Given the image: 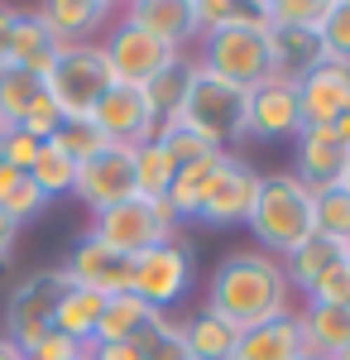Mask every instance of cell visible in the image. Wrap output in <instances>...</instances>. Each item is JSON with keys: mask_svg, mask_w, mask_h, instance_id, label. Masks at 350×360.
Masks as SVG:
<instances>
[{"mask_svg": "<svg viewBox=\"0 0 350 360\" xmlns=\"http://www.w3.org/2000/svg\"><path fill=\"white\" fill-rule=\"evenodd\" d=\"M341 183H346V188H350V168H346V178H341Z\"/></svg>", "mask_w": 350, "mask_h": 360, "instance_id": "obj_48", "label": "cell"}, {"mask_svg": "<svg viewBox=\"0 0 350 360\" xmlns=\"http://www.w3.org/2000/svg\"><path fill=\"white\" fill-rule=\"evenodd\" d=\"M226 164V154L216 149V154H207V159H192V164L178 168V178H173V188H168V207H173V217L178 221H197V212H202V197H207V188H212L216 168Z\"/></svg>", "mask_w": 350, "mask_h": 360, "instance_id": "obj_26", "label": "cell"}, {"mask_svg": "<svg viewBox=\"0 0 350 360\" xmlns=\"http://www.w3.org/2000/svg\"><path fill=\"white\" fill-rule=\"evenodd\" d=\"M63 274L72 278L77 288H91V293H101V298H115V293H130L135 255H120V250L82 236L77 245H72V255H67V264H63Z\"/></svg>", "mask_w": 350, "mask_h": 360, "instance_id": "obj_15", "label": "cell"}, {"mask_svg": "<svg viewBox=\"0 0 350 360\" xmlns=\"http://www.w3.org/2000/svg\"><path fill=\"white\" fill-rule=\"evenodd\" d=\"M192 58L216 72V77H226V82L235 86H259L273 77V49H269V25L259 20V15H249L240 25H226V29H212V34H202L197 39V49Z\"/></svg>", "mask_w": 350, "mask_h": 360, "instance_id": "obj_4", "label": "cell"}, {"mask_svg": "<svg viewBox=\"0 0 350 360\" xmlns=\"http://www.w3.org/2000/svg\"><path fill=\"white\" fill-rule=\"evenodd\" d=\"M72 278L63 269H44V274H29L25 283H15L10 303H5V341H15L20 351H29L44 332H53V307L63 298Z\"/></svg>", "mask_w": 350, "mask_h": 360, "instance_id": "obj_8", "label": "cell"}, {"mask_svg": "<svg viewBox=\"0 0 350 360\" xmlns=\"http://www.w3.org/2000/svg\"><path fill=\"white\" fill-rule=\"evenodd\" d=\"M297 327H302L307 356H341L350 346V307L302 303L297 307Z\"/></svg>", "mask_w": 350, "mask_h": 360, "instance_id": "obj_21", "label": "cell"}, {"mask_svg": "<svg viewBox=\"0 0 350 360\" xmlns=\"http://www.w3.org/2000/svg\"><path fill=\"white\" fill-rule=\"evenodd\" d=\"M178 217H173V207L168 202H154V197H130V202H120V207H110L101 217H91V240H101V245L120 250V255H144V250L163 245V240H173L178 236Z\"/></svg>", "mask_w": 350, "mask_h": 360, "instance_id": "obj_6", "label": "cell"}, {"mask_svg": "<svg viewBox=\"0 0 350 360\" xmlns=\"http://www.w3.org/2000/svg\"><path fill=\"white\" fill-rule=\"evenodd\" d=\"M0 360H25V351H20L15 341H5V336H0Z\"/></svg>", "mask_w": 350, "mask_h": 360, "instance_id": "obj_46", "label": "cell"}, {"mask_svg": "<svg viewBox=\"0 0 350 360\" xmlns=\"http://www.w3.org/2000/svg\"><path fill=\"white\" fill-rule=\"evenodd\" d=\"M350 168V115L336 125H302L293 139V173L317 193L341 183Z\"/></svg>", "mask_w": 350, "mask_h": 360, "instance_id": "obj_10", "label": "cell"}, {"mask_svg": "<svg viewBox=\"0 0 350 360\" xmlns=\"http://www.w3.org/2000/svg\"><path fill=\"white\" fill-rule=\"evenodd\" d=\"M86 360H144L139 341H106V346H86Z\"/></svg>", "mask_w": 350, "mask_h": 360, "instance_id": "obj_43", "label": "cell"}, {"mask_svg": "<svg viewBox=\"0 0 350 360\" xmlns=\"http://www.w3.org/2000/svg\"><path fill=\"white\" fill-rule=\"evenodd\" d=\"M15 240H20V226L10 221L5 212H0V264L10 259V250H15Z\"/></svg>", "mask_w": 350, "mask_h": 360, "instance_id": "obj_45", "label": "cell"}, {"mask_svg": "<svg viewBox=\"0 0 350 360\" xmlns=\"http://www.w3.org/2000/svg\"><path fill=\"white\" fill-rule=\"evenodd\" d=\"M86 356V346H77V341H67L63 332H44L34 346L25 351V360H77Z\"/></svg>", "mask_w": 350, "mask_h": 360, "instance_id": "obj_42", "label": "cell"}, {"mask_svg": "<svg viewBox=\"0 0 350 360\" xmlns=\"http://www.w3.org/2000/svg\"><path fill=\"white\" fill-rule=\"evenodd\" d=\"M192 10H197V29H202V34L240 25V20L254 15V5H245V0H192Z\"/></svg>", "mask_w": 350, "mask_h": 360, "instance_id": "obj_40", "label": "cell"}, {"mask_svg": "<svg viewBox=\"0 0 350 360\" xmlns=\"http://www.w3.org/2000/svg\"><path fill=\"white\" fill-rule=\"evenodd\" d=\"M254 193H259V168L245 164L240 154H226V164L216 168L212 188H207V197H202L197 221L216 226V231L245 226V221H249V212H254Z\"/></svg>", "mask_w": 350, "mask_h": 360, "instance_id": "obj_11", "label": "cell"}, {"mask_svg": "<svg viewBox=\"0 0 350 360\" xmlns=\"http://www.w3.org/2000/svg\"><path fill=\"white\" fill-rule=\"evenodd\" d=\"M53 144L72 159V164H86L91 154H101V149H106V135H101L91 120H63V125H58V135H53Z\"/></svg>", "mask_w": 350, "mask_h": 360, "instance_id": "obj_35", "label": "cell"}, {"mask_svg": "<svg viewBox=\"0 0 350 360\" xmlns=\"http://www.w3.org/2000/svg\"><path fill=\"white\" fill-rule=\"evenodd\" d=\"M307 360H331V356H307Z\"/></svg>", "mask_w": 350, "mask_h": 360, "instance_id": "obj_49", "label": "cell"}, {"mask_svg": "<svg viewBox=\"0 0 350 360\" xmlns=\"http://www.w3.org/2000/svg\"><path fill=\"white\" fill-rule=\"evenodd\" d=\"M58 44L53 34L44 29V20L34 15V10H20L15 15V29H10V68H25V72H48L53 68V58H58Z\"/></svg>", "mask_w": 350, "mask_h": 360, "instance_id": "obj_22", "label": "cell"}, {"mask_svg": "<svg viewBox=\"0 0 350 360\" xmlns=\"http://www.w3.org/2000/svg\"><path fill=\"white\" fill-rule=\"evenodd\" d=\"M154 317H159V307H149L144 298L115 293V298H106V307H101V322H96L91 346H106V341H139V336L149 332Z\"/></svg>", "mask_w": 350, "mask_h": 360, "instance_id": "obj_23", "label": "cell"}, {"mask_svg": "<svg viewBox=\"0 0 350 360\" xmlns=\"http://www.w3.org/2000/svg\"><path fill=\"white\" fill-rule=\"evenodd\" d=\"M72 197H77L91 217H101V212H110V207L130 202V197H135V149L106 144L101 154H91L86 164H77Z\"/></svg>", "mask_w": 350, "mask_h": 360, "instance_id": "obj_9", "label": "cell"}, {"mask_svg": "<svg viewBox=\"0 0 350 360\" xmlns=\"http://www.w3.org/2000/svg\"><path fill=\"white\" fill-rule=\"evenodd\" d=\"M34 154H39V139H29L25 130H0V164H5V168L29 173Z\"/></svg>", "mask_w": 350, "mask_h": 360, "instance_id": "obj_41", "label": "cell"}, {"mask_svg": "<svg viewBox=\"0 0 350 360\" xmlns=\"http://www.w3.org/2000/svg\"><path fill=\"white\" fill-rule=\"evenodd\" d=\"M302 130V106H297V86L269 82L249 86V135H264V139H297Z\"/></svg>", "mask_w": 350, "mask_h": 360, "instance_id": "obj_18", "label": "cell"}, {"mask_svg": "<svg viewBox=\"0 0 350 360\" xmlns=\"http://www.w3.org/2000/svg\"><path fill=\"white\" fill-rule=\"evenodd\" d=\"M34 15L44 20V29L63 49H77V44L106 39V29L120 20V5H110V0H48V5H34Z\"/></svg>", "mask_w": 350, "mask_h": 360, "instance_id": "obj_14", "label": "cell"}, {"mask_svg": "<svg viewBox=\"0 0 350 360\" xmlns=\"http://www.w3.org/2000/svg\"><path fill=\"white\" fill-rule=\"evenodd\" d=\"M178 125H188L192 135H202L212 149L231 154L245 135H249V91L226 77L207 72L202 63L192 68V86L183 96V106L173 115Z\"/></svg>", "mask_w": 350, "mask_h": 360, "instance_id": "obj_3", "label": "cell"}, {"mask_svg": "<svg viewBox=\"0 0 350 360\" xmlns=\"http://www.w3.org/2000/svg\"><path fill=\"white\" fill-rule=\"evenodd\" d=\"M173 178H178V159L163 149L159 139H144V144L135 149V197L163 202L168 188H173Z\"/></svg>", "mask_w": 350, "mask_h": 360, "instance_id": "obj_29", "label": "cell"}, {"mask_svg": "<svg viewBox=\"0 0 350 360\" xmlns=\"http://www.w3.org/2000/svg\"><path fill=\"white\" fill-rule=\"evenodd\" d=\"M15 5H0V72L10 68V29H15Z\"/></svg>", "mask_w": 350, "mask_h": 360, "instance_id": "obj_44", "label": "cell"}, {"mask_svg": "<svg viewBox=\"0 0 350 360\" xmlns=\"http://www.w3.org/2000/svg\"><path fill=\"white\" fill-rule=\"evenodd\" d=\"M346 259V245H336V240H326V236H312L307 245H297L288 259H283V274L293 283V293H307L317 278L331 269V264H341Z\"/></svg>", "mask_w": 350, "mask_h": 360, "instance_id": "obj_27", "label": "cell"}, {"mask_svg": "<svg viewBox=\"0 0 350 360\" xmlns=\"http://www.w3.org/2000/svg\"><path fill=\"white\" fill-rule=\"evenodd\" d=\"M331 0H254V15L269 29H317L322 34Z\"/></svg>", "mask_w": 350, "mask_h": 360, "instance_id": "obj_32", "label": "cell"}, {"mask_svg": "<svg viewBox=\"0 0 350 360\" xmlns=\"http://www.w3.org/2000/svg\"><path fill=\"white\" fill-rule=\"evenodd\" d=\"M91 125L106 135V144H125V149H139L144 139L159 135V115L149 106L144 86H125V82H115L101 96V106L91 111Z\"/></svg>", "mask_w": 350, "mask_h": 360, "instance_id": "obj_13", "label": "cell"}, {"mask_svg": "<svg viewBox=\"0 0 350 360\" xmlns=\"http://www.w3.org/2000/svg\"><path fill=\"white\" fill-rule=\"evenodd\" d=\"M101 307H106L101 293L67 283V288H63V298H58V307H53V332H63L67 341H77V346H91L96 322H101Z\"/></svg>", "mask_w": 350, "mask_h": 360, "instance_id": "obj_24", "label": "cell"}, {"mask_svg": "<svg viewBox=\"0 0 350 360\" xmlns=\"http://www.w3.org/2000/svg\"><path fill=\"white\" fill-rule=\"evenodd\" d=\"M101 53H106L110 72H115V82L125 86H144L149 77H159L163 68L178 58V49H168L159 39H149L144 29L125 25V20H115L106 29V39H101Z\"/></svg>", "mask_w": 350, "mask_h": 360, "instance_id": "obj_12", "label": "cell"}, {"mask_svg": "<svg viewBox=\"0 0 350 360\" xmlns=\"http://www.w3.org/2000/svg\"><path fill=\"white\" fill-rule=\"evenodd\" d=\"M115 86V72H110L101 44H77V49H58L53 68L44 72V91L58 106L63 120H91V111L101 106Z\"/></svg>", "mask_w": 350, "mask_h": 360, "instance_id": "obj_5", "label": "cell"}, {"mask_svg": "<svg viewBox=\"0 0 350 360\" xmlns=\"http://www.w3.org/2000/svg\"><path fill=\"white\" fill-rule=\"evenodd\" d=\"M44 207H48V197H44L39 188H34V183H29V173H20V183H15L10 193L0 197V212H5V217H10L15 226L34 221V217H39Z\"/></svg>", "mask_w": 350, "mask_h": 360, "instance_id": "obj_37", "label": "cell"}, {"mask_svg": "<svg viewBox=\"0 0 350 360\" xmlns=\"http://www.w3.org/2000/svg\"><path fill=\"white\" fill-rule=\"evenodd\" d=\"M77 360H86V356H77Z\"/></svg>", "mask_w": 350, "mask_h": 360, "instance_id": "obj_51", "label": "cell"}, {"mask_svg": "<svg viewBox=\"0 0 350 360\" xmlns=\"http://www.w3.org/2000/svg\"><path fill=\"white\" fill-rule=\"evenodd\" d=\"M346 264H350V250H346Z\"/></svg>", "mask_w": 350, "mask_h": 360, "instance_id": "obj_50", "label": "cell"}, {"mask_svg": "<svg viewBox=\"0 0 350 360\" xmlns=\"http://www.w3.org/2000/svg\"><path fill=\"white\" fill-rule=\"evenodd\" d=\"M183 336H188L192 360H235V346H240V327L216 317L212 307H202L197 317H188Z\"/></svg>", "mask_w": 350, "mask_h": 360, "instance_id": "obj_25", "label": "cell"}, {"mask_svg": "<svg viewBox=\"0 0 350 360\" xmlns=\"http://www.w3.org/2000/svg\"><path fill=\"white\" fill-rule=\"evenodd\" d=\"M331 360H350V346H346V351H341V356H331Z\"/></svg>", "mask_w": 350, "mask_h": 360, "instance_id": "obj_47", "label": "cell"}, {"mask_svg": "<svg viewBox=\"0 0 350 360\" xmlns=\"http://www.w3.org/2000/svg\"><path fill=\"white\" fill-rule=\"evenodd\" d=\"M235 360H307L302 327H297V307L283 312V317H273V322H259V327L240 332Z\"/></svg>", "mask_w": 350, "mask_h": 360, "instance_id": "obj_19", "label": "cell"}, {"mask_svg": "<svg viewBox=\"0 0 350 360\" xmlns=\"http://www.w3.org/2000/svg\"><path fill=\"white\" fill-rule=\"evenodd\" d=\"M312 202H317V236H326V240L350 250V188L346 183L317 188Z\"/></svg>", "mask_w": 350, "mask_h": 360, "instance_id": "obj_33", "label": "cell"}, {"mask_svg": "<svg viewBox=\"0 0 350 360\" xmlns=\"http://www.w3.org/2000/svg\"><path fill=\"white\" fill-rule=\"evenodd\" d=\"M293 298L297 293L283 274V259H273L264 250H231L207 278V307L216 317L235 322L240 332L293 312Z\"/></svg>", "mask_w": 350, "mask_h": 360, "instance_id": "obj_1", "label": "cell"}, {"mask_svg": "<svg viewBox=\"0 0 350 360\" xmlns=\"http://www.w3.org/2000/svg\"><path fill=\"white\" fill-rule=\"evenodd\" d=\"M139 351H144V360H192L183 322L168 317V312H159V317L149 322V332L139 336Z\"/></svg>", "mask_w": 350, "mask_h": 360, "instance_id": "obj_34", "label": "cell"}, {"mask_svg": "<svg viewBox=\"0 0 350 360\" xmlns=\"http://www.w3.org/2000/svg\"><path fill=\"white\" fill-rule=\"evenodd\" d=\"M192 269H197V255H192V245L183 240V231H178L173 240H163V245H154V250H144V255H135L130 293H135V298H144L149 307L168 312V307H173L178 298H183V293H188Z\"/></svg>", "mask_w": 350, "mask_h": 360, "instance_id": "obj_7", "label": "cell"}, {"mask_svg": "<svg viewBox=\"0 0 350 360\" xmlns=\"http://www.w3.org/2000/svg\"><path fill=\"white\" fill-rule=\"evenodd\" d=\"M322 49H326V58L350 63V0H331L326 25H322Z\"/></svg>", "mask_w": 350, "mask_h": 360, "instance_id": "obj_39", "label": "cell"}, {"mask_svg": "<svg viewBox=\"0 0 350 360\" xmlns=\"http://www.w3.org/2000/svg\"><path fill=\"white\" fill-rule=\"evenodd\" d=\"M249 236L259 240L264 255L288 259L297 245H307L317 236V202L312 188L297 178L293 168L278 173H259V193H254V212H249Z\"/></svg>", "mask_w": 350, "mask_h": 360, "instance_id": "obj_2", "label": "cell"}, {"mask_svg": "<svg viewBox=\"0 0 350 360\" xmlns=\"http://www.w3.org/2000/svg\"><path fill=\"white\" fill-rule=\"evenodd\" d=\"M154 139H159L163 149H168V154L178 159V168L192 164V159H207V154H216L207 139H202V135H192L188 125H178V120H159V135H154Z\"/></svg>", "mask_w": 350, "mask_h": 360, "instance_id": "obj_36", "label": "cell"}, {"mask_svg": "<svg viewBox=\"0 0 350 360\" xmlns=\"http://www.w3.org/2000/svg\"><path fill=\"white\" fill-rule=\"evenodd\" d=\"M302 303H322V307H350V264H331L307 293H302Z\"/></svg>", "mask_w": 350, "mask_h": 360, "instance_id": "obj_38", "label": "cell"}, {"mask_svg": "<svg viewBox=\"0 0 350 360\" xmlns=\"http://www.w3.org/2000/svg\"><path fill=\"white\" fill-rule=\"evenodd\" d=\"M0 130H5V125H0Z\"/></svg>", "mask_w": 350, "mask_h": 360, "instance_id": "obj_52", "label": "cell"}, {"mask_svg": "<svg viewBox=\"0 0 350 360\" xmlns=\"http://www.w3.org/2000/svg\"><path fill=\"white\" fill-rule=\"evenodd\" d=\"M29 183L48 197V202H53V197H67V193H72V183H77V164L58 149L53 139H44L39 154H34V164H29Z\"/></svg>", "mask_w": 350, "mask_h": 360, "instance_id": "obj_30", "label": "cell"}, {"mask_svg": "<svg viewBox=\"0 0 350 360\" xmlns=\"http://www.w3.org/2000/svg\"><path fill=\"white\" fill-rule=\"evenodd\" d=\"M192 68H197V58H192V49H188V53L173 58L159 77L144 82V96H149V106H154L159 120H173V115H178V106H183V96H188V86H192Z\"/></svg>", "mask_w": 350, "mask_h": 360, "instance_id": "obj_28", "label": "cell"}, {"mask_svg": "<svg viewBox=\"0 0 350 360\" xmlns=\"http://www.w3.org/2000/svg\"><path fill=\"white\" fill-rule=\"evenodd\" d=\"M269 49H273V77L288 86H297L312 68L326 63L317 29H269Z\"/></svg>", "mask_w": 350, "mask_h": 360, "instance_id": "obj_20", "label": "cell"}, {"mask_svg": "<svg viewBox=\"0 0 350 360\" xmlns=\"http://www.w3.org/2000/svg\"><path fill=\"white\" fill-rule=\"evenodd\" d=\"M297 106H302V125H336L350 115V63L326 58L322 68H312L297 82Z\"/></svg>", "mask_w": 350, "mask_h": 360, "instance_id": "obj_17", "label": "cell"}, {"mask_svg": "<svg viewBox=\"0 0 350 360\" xmlns=\"http://www.w3.org/2000/svg\"><path fill=\"white\" fill-rule=\"evenodd\" d=\"M120 20L144 29L149 39H159L168 49H178V53H188V44L202 39L192 0H130V5H120Z\"/></svg>", "mask_w": 350, "mask_h": 360, "instance_id": "obj_16", "label": "cell"}, {"mask_svg": "<svg viewBox=\"0 0 350 360\" xmlns=\"http://www.w3.org/2000/svg\"><path fill=\"white\" fill-rule=\"evenodd\" d=\"M39 96H44V77H39V72L5 68V72H0V125H5V130H15Z\"/></svg>", "mask_w": 350, "mask_h": 360, "instance_id": "obj_31", "label": "cell"}]
</instances>
